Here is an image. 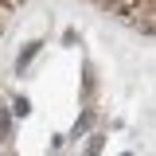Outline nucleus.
Here are the masks:
<instances>
[{"mask_svg":"<svg viewBox=\"0 0 156 156\" xmlns=\"http://www.w3.org/2000/svg\"><path fill=\"white\" fill-rule=\"evenodd\" d=\"M12 113H16V117H27V113H31V109H27V98H16V105H12Z\"/></svg>","mask_w":156,"mask_h":156,"instance_id":"7ed1b4c3","label":"nucleus"},{"mask_svg":"<svg viewBox=\"0 0 156 156\" xmlns=\"http://www.w3.org/2000/svg\"><path fill=\"white\" fill-rule=\"evenodd\" d=\"M35 51H39V43H27V47H23V55H20V62H16L20 70H23V66H27V58L35 55Z\"/></svg>","mask_w":156,"mask_h":156,"instance_id":"f03ea898","label":"nucleus"},{"mask_svg":"<svg viewBox=\"0 0 156 156\" xmlns=\"http://www.w3.org/2000/svg\"><path fill=\"white\" fill-rule=\"evenodd\" d=\"M8 129H12V109H0V140H8Z\"/></svg>","mask_w":156,"mask_h":156,"instance_id":"f257e3e1","label":"nucleus"}]
</instances>
